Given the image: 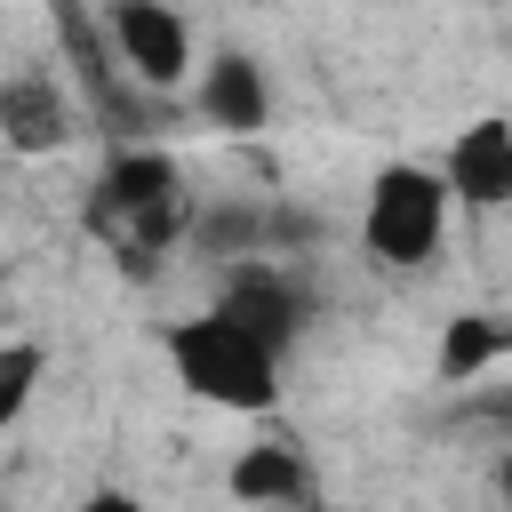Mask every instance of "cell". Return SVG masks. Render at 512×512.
<instances>
[{
    "instance_id": "cell-3",
    "label": "cell",
    "mask_w": 512,
    "mask_h": 512,
    "mask_svg": "<svg viewBox=\"0 0 512 512\" xmlns=\"http://www.w3.org/2000/svg\"><path fill=\"white\" fill-rule=\"evenodd\" d=\"M96 224L112 232V248H120V256L152 264V256L176 240V224H184L176 160H160V152H112V160H104V176H96Z\"/></svg>"
},
{
    "instance_id": "cell-2",
    "label": "cell",
    "mask_w": 512,
    "mask_h": 512,
    "mask_svg": "<svg viewBox=\"0 0 512 512\" xmlns=\"http://www.w3.org/2000/svg\"><path fill=\"white\" fill-rule=\"evenodd\" d=\"M440 232H448V192H440V168H416V160H384L376 184H368V208H360V248L392 272H416L440 256Z\"/></svg>"
},
{
    "instance_id": "cell-6",
    "label": "cell",
    "mask_w": 512,
    "mask_h": 512,
    "mask_svg": "<svg viewBox=\"0 0 512 512\" xmlns=\"http://www.w3.org/2000/svg\"><path fill=\"white\" fill-rule=\"evenodd\" d=\"M216 312H224L232 328H248L256 344H272V352H288V336H296V320H304V304H296L288 272H280V264H264V256H240V264L224 272Z\"/></svg>"
},
{
    "instance_id": "cell-5",
    "label": "cell",
    "mask_w": 512,
    "mask_h": 512,
    "mask_svg": "<svg viewBox=\"0 0 512 512\" xmlns=\"http://www.w3.org/2000/svg\"><path fill=\"white\" fill-rule=\"evenodd\" d=\"M72 136H80V104H72L64 80H48V72L0 80V144H8V152L48 160V152H64Z\"/></svg>"
},
{
    "instance_id": "cell-4",
    "label": "cell",
    "mask_w": 512,
    "mask_h": 512,
    "mask_svg": "<svg viewBox=\"0 0 512 512\" xmlns=\"http://www.w3.org/2000/svg\"><path fill=\"white\" fill-rule=\"evenodd\" d=\"M96 40H104L112 72H128L136 88H176V80H192V24H184L176 8H160V0H120V8H104Z\"/></svg>"
},
{
    "instance_id": "cell-12",
    "label": "cell",
    "mask_w": 512,
    "mask_h": 512,
    "mask_svg": "<svg viewBox=\"0 0 512 512\" xmlns=\"http://www.w3.org/2000/svg\"><path fill=\"white\" fill-rule=\"evenodd\" d=\"M80 512H144V504H136V496H128V488H96V496H88V504H80Z\"/></svg>"
},
{
    "instance_id": "cell-10",
    "label": "cell",
    "mask_w": 512,
    "mask_h": 512,
    "mask_svg": "<svg viewBox=\"0 0 512 512\" xmlns=\"http://www.w3.org/2000/svg\"><path fill=\"white\" fill-rule=\"evenodd\" d=\"M496 352H504V320H496V312H464V320H448V336H440V376L464 384V376H480Z\"/></svg>"
},
{
    "instance_id": "cell-9",
    "label": "cell",
    "mask_w": 512,
    "mask_h": 512,
    "mask_svg": "<svg viewBox=\"0 0 512 512\" xmlns=\"http://www.w3.org/2000/svg\"><path fill=\"white\" fill-rule=\"evenodd\" d=\"M224 488H232L240 504H288V496H304V456H296V448H280V440L240 448V456H232V472H224Z\"/></svg>"
},
{
    "instance_id": "cell-8",
    "label": "cell",
    "mask_w": 512,
    "mask_h": 512,
    "mask_svg": "<svg viewBox=\"0 0 512 512\" xmlns=\"http://www.w3.org/2000/svg\"><path fill=\"white\" fill-rule=\"evenodd\" d=\"M200 120H208V128H224V136H256V128L272 120L264 64H256V56H240V48L208 56V64H200Z\"/></svg>"
},
{
    "instance_id": "cell-11",
    "label": "cell",
    "mask_w": 512,
    "mask_h": 512,
    "mask_svg": "<svg viewBox=\"0 0 512 512\" xmlns=\"http://www.w3.org/2000/svg\"><path fill=\"white\" fill-rule=\"evenodd\" d=\"M40 376H48V352H40V344H0V432L32 408Z\"/></svg>"
},
{
    "instance_id": "cell-7",
    "label": "cell",
    "mask_w": 512,
    "mask_h": 512,
    "mask_svg": "<svg viewBox=\"0 0 512 512\" xmlns=\"http://www.w3.org/2000/svg\"><path fill=\"white\" fill-rule=\"evenodd\" d=\"M448 200L464 208H504L512 200V120H472L456 144H448V176H440Z\"/></svg>"
},
{
    "instance_id": "cell-1",
    "label": "cell",
    "mask_w": 512,
    "mask_h": 512,
    "mask_svg": "<svg viewBox=\"0 0 512 512\" xmlns=\"http://www.w3.org/2000/svg\"><path fill=\"white\" fill-rule=\"evenodd\" d=\"M168 360L176 376L216 400V408H272L280 400V352L256 344L248 328H232L224 312H200V320H176L168 328Z\"/></svg>"
}]
</instances>
